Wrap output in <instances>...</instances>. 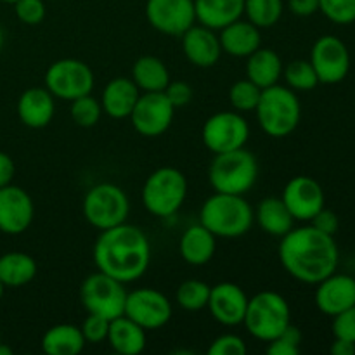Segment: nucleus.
<instances>
[{"mask_svg": "<svg viewBox=\"0 0 355 355\" xmlns=\"http://www.w3.org/2000/svg\"><path fill=\"white\" fill-rule=\"evenodd\" d=\"M2 45H3V31L2 28H0V49H2Z\"/></svg>", "mask_w": 355, "mask_h": 355, "instance_id": "obj_50", "label": "nucleus"}, {"mask_svg": "<svg viewBox=\"0 0 355 355\" xmlns=\"http://www.w3.org/2000/svg\"><path fill=\"white\" fill-rule=\"evenodd\" d=\"M173 114L175 107L172 106L165 92H144L139 96L128 118L141 135L159 137L172 125Z\"/></svg>", "mask_w": 355, "mask_h": 355, "instance_id": "obj_14", "label": "nucleus"}, {"mask_svg": "<svg viewBox=\"0 0 355 355\" xmlns=\"http://www.w3.org/2000/svg\"><path fill=\"white\" fill-rule=\"evenodd\" d=\"M163 92H165V96L168 97V101L175 110L187 106L193 101V89H191L189 83L182 82V80H177V82L170 80V83Z\"/></svg>", "mask_w": 355, "mask_h": 355, "instance_id": "obj_43", "label": "nucleus"}, {"mask_svg": "<svg viewBox=\"0 0 355 355\" xmlns=\"http://www.w3.org/2000/svg\"><path fill=\"white\" fill-rule=\"evenodd\" d=\"M243 324L253 338L269 343L291 324L288 300L277 291H260L248 298Z\"/></svg>", "mask_w": 355, "mask_h": 355, "instance_id": "obj_6", "label": "nucleus"}, {"mask_svg": "<svg viewBox=\"0 0 355 355\" xmlns=\"http://www.w3.org/2000/svg\"><path fill=\"white\" fill-rule=\"evenodd\" d=\"M255 113L260 127L269 137H288L300 123V99L290 87L276 83L262 90Z\"/></svg>", "mask_w": 355, "mask_h": 355, "instance_id": "obj_4", "label": "nucleus"}, {"mask_svg": "<svg viewBox=\"0 0 355 355\" xmlns=\"http://www.w3.org/2000/svg\"><path fill=\"white\" fill-rule=\"evenodd\" d=\"M331 354L333 355H354L355 354V343L349 342V340L335 338V342L331 343Z\"/></svg>", "mask_w": 355, "mask_h": 355, "instance_id": "obj_47", "label": "nucleus"}, {"mask_svg": "<svg viewBox=\"0 0 355 355\" xmlns=\"http://www.w3.org/2000/svg\"><path fill=\"white\" fill-rule=\"evenodd\" d=\"M127 293L123 283L97 270L83 281L80 300L89 314L103 315L107 321H113L123 315Z\"/></svg>", "mask_w": 355, "mask_h": 355, "instance_id": "obj_9", "label": "nucleus"}, {"mask_svg": "<svg viewBox=\"0 0 355 355\" xmlns=\"http://www.w3.org/2000/svg\"><path fill=\"white\" fill-rule=\"evenodd\" d=\"M94 71L80 59H59L45 71V89L62 101H75L92 94Z\"/></svg>", "mask_w": 355, "mask_h": 355, "instance_id": "obj_10", "label": "nucleus"}, {"mask_svg": "<svg viewBox=\"0 0 355 355\" xmlns=\"http://www.w3.org/2000/svg\"><path fill=\"white\" fill-rule=\"evenodd\" d=\"M311 225H314L318 231L324 232V234L335 236L336 232H338V227H340L338 215H336L335 211L322 208V210H319L318 214L311 218Z\"/></svg>", "mask_w": 355, "mask_h": 355, "instance_id": "obj_44", "label": "nucleus"}, {"mask_svg": "<svg viewBox=\"0 0 355 355\" xmlns=\"http://www.w3.org/2000/svg\"><path fill=\"white\" fill-rule=\"evenodd\" d=\"M94 262L97 270L120 283H134L144 276L151 262L148 236L127 222L101 231L94 245Z\"/></svg>", "mask_w": 355, "mask_h": 355, "instance_id": "obj_2", "label": "nucleus"}, {"mask_svg": "<svg viewBox=\"0 0 355 355\" xmlns=\"http://www.w3.org/2000/svg\"><path fill=\"white\" fill-rule=\"evenodd\" d=\"M208 179L215 193L245 196L259 179V162L245 148L220 153L211 162Z\"/></svg>", "mask_w": 355, "mask_h": 355, "instance_id": "obj_5", "label": "nucleus"}, {"mask_svg": "<svg viewBox=\"0 0 355 355\" xmlns=\"http://www.w3.org/2000/svg\"><path fill=\"white\" fill-rule=\"evenodd\" d=\"M69 114L71 120L75 121L78 127L90 128L101 120L103 114V107H101V101L92 97V94L78 97V99L71 101V107H69Z\"/></svg>", "mask_w": 355, "mask_h": 355, "instance_id": "obj_36", "label": "nucleus"}, {"mask_svg": "<svg viewBox=\"0 0 355 355\" xmlns=\"http://www.w3.org/2000/svg\"><path fill=\"white\" fill-rule=\"evenodd\" d=\"M196 21L211 30H222L245 14V0H194Z\"/></svg>", "mask_w": 355, "mask_h": 355, "instance_id": "obj_25", "label": "nucleus"}, {"mask_svg": "<svg viewBox=\"0 0 355 355\" xmlns=\"http://www.w3.org/2000/svg\"><path fill=\"white\" fill-rule=\"evenodd\" d=\"M311 64L314 66L319 83L335 85L343 82L350 71V52L343 40L333 35H322L311 51Z\"/></svg>", "mask_w": 355, "mask_h": 355, "instance_id": "obj_12", "label": "nucleus"}, {"mask_svg": "<svg viewBox=\"0 0 355 355\" xmlns=\"http://www.w3.org/2000/svg\"><path fill=\"white\" fill-rule=\"evenodd\" d=\"M3 290H6V284H3L2 281H0V298L3 297Z\"/></svg>", "mask_w": 355, "mask_h": 355, "instance_id": "obj_49", "label": "nucleus"}, {"mask_svg": "<svg viewBox=\"0 0 355 355\" xmlns=\"http://www.w3.org/2000/svg\"><path fill=\"white\" fill-rule=\"evenodd\" d=\"M106 340L114 352L121 355H139L146 349V329L123 314L110 321Z\"/></svg>", "mask_w": 355, "mask_h": 355, "instance_id": "obj_26", "label": "nucleus"}, {"mask_svg": "<svg viewBox=\"0 0 355 355\" xmlns=\"http://www.w3.org/2000/svg\"><path fill=\"white\" fill-rule=\"evenodd\" d=\"M130 78L142 92H163L170 83V71L156 55H142L132 66Z\"/></svg>", "mask_w": 355, "mask_h": 355, "instance_id": "obj_29", "label": "nucleus"}, {"mask_svg": "<svg viewBox=\"0 0 355 355\" xmlns=\"http://www.w3.org/2000/svg\"><path fill=\"white\" fill-rule=\"evenodd\" d=\"M302 345V331L297 326H288L279 336L270 340L267 345L269 355H298Z\"/></svg>", "mask_w": 355, "mask_h": 355, "instance_id": "obj_38", "label": "nucleus"}, {"mask_svg": "<svg viewBox=\"0 0 355 355\" xmlns=\"http://www.w3.org/2000/svg\"><path fill=\"white\" fill-rule=\"evenodd\" d=\"M16 16L28 26L40 24L45 17V3L42 0H16L12 3Z\"/></svg>", "mask_w": 355, "mask_h": 355, "instance_id": "obj_39", "label": "nucleus"}, {"mask_svg": "<svg viewBox=\"0 0 355 355\" xmlns=\"http://www.w3.org/2000/svg\"><path fill=\"white\" fill-rule=\"evenodd\" d=\"M281 200L295 220L311 222V218L324 208V191L312 177L297 175L284 186Z\"/></svg>", "mask_w": 355, "mask_h": 355, "instance_id": "obj_16", "label": "nucleus"}, {"mask_svg": "<svg viewBox=\"0 0 355 355\" xmlns=\"http://www.w3.org/2000/svg\"><path fill=\"white\" fill-rule=\"evenodd\" d=\"M248 297L245 290L234 283H218L210 288L208 311L211 318L224 326L243 324L246 314Z\"/></svg>", "mask_w": 355, "mask_h": 355, "instance_id": "obj_18", "label": "nucleus"}, {"mask_svg": "<svg viewBox=\"0 0 355 355\" xmlns=\"http://www.w3.org/2000/svg\"><path fill=\"white\" fill-rule=\"evenodd\" d=\"M333 335L355 343V305L333 318Z\"/></svg>", "mask_w": 355, "mask_h": 355, "instance_id": "obj_42", "label": "nucleus"}, {"mask_svg": "<svg viewBox=\"0 0 355 355\" xmlns=\"http://www.w3.org/2000/svg\"><path fill=\"white\" fill-rule=\"evenodd\" d=\"M82 329L75 324H55L45 331L42 350L47 355H76L85 349Z\"/></svg>", "mask_w": 355, "mask_h": 355, "instance_id": "obj_30", "label": "nucleus"}, {"mask_svg": "<svg viewBox=\"0 0 355 355\" xmlns=\"http://www.w3.org/2000/svg\"><path fill=\"white\" fill-rule=\"evenodd\" d=\"M288 7L298 17H309L319 10V0H288Z\"/></svg>", "mask_w": 355, "mask_h": 355, "instance_id": "obj_45", "label": "nucleus"}, {"mask_svg": "<svg viewBox=\"0 0 355 355\" xmlns=\"http://www.w3.org/2000/svg\"><path fill=\"white\" fill-rule=\"evenodd\" d=\"M2 2H6V3H14V2H16V0H2Z\"/></svg>", "mask_w": 355, "mask_h": 355, "instance_id": "obj_51", "label": "nucleus"}, {"mask_svg": "<svg viewBox=\"0 0 355 355\" xmlns=\"http://www.w3.org/2000/svg\"><path fill=\"white\" fill-rule=\"evenodd\" d=\"M222 52L232 58H248L262 45L260 28L250 23L248 19H236L231 24L224 26L218 35Z\"/></svg>", "mask_w": 355, "mask_h": 355, "instance_id": "obj_22", "label": "nucleus"}, {"mask_svg": "<svg viewBox=\"0 0 355 355\" xmlns=\"http://www.w3.org/2000/svg\"><path fill=\"white\" fill-rule=\"evenodd\" d=\"M80 329H82V335L87 343H103L107 338L110 321L106 318H103V315L89 314Z\"/></svg>", "mask_w": 355, "mask_h": 355, "instance_id": "obj_40", "label": "nucleus"}, {"mask_svg": "<svg viewBox=\"0 0 355 355\" xmlns=\"http://www.w3.org/2000/svg\"><path fill=\"white\" fill-rule=\"evenodd\" d=\"M35 215L33 200L19 186L0 187V231L3 234H23Z\"/></svg>", "mask_w": 355, "mask_h": 355, "instance_id": "obj_17", "label": "nucleus"}, {"mask_svg": "<svg viewBox=\"0 0 355 355\" xmlns=\"http://www.w3.org/2000/svg\"><path fill=\"white\" fill-rule=\"evenodd\" d=\"M16 166H14L12 158L7 153L0 151V187L12 184Z\"/></svg>", "mask_w": 355, "mask_h": 355, "instance_id": "obj_46", "label": "nucleus"}, {"mask_svg": "<svg viewBox=\"0 0 355 355\" xmlns=\"http://www.w3.org/2000/svg\"><path fill=\"white\" fill-rule=\"evenodd\" d=\"M179 252L184 262L189 266H207L217 252V236L203 224L191 225L180 236Z\"/></svg>", "mask_w": 355, "mask_h": 355, "instance_id": "obj_24", "label": "nucleus"}, {"mask_svg": "<svg viewBox=\"0 0 355 355\" xmlns=\"http://www.w3.org/2000/svg\"><path fill=\"white\" fill-rule=\"evenodd\" d=\"M319 10L335 24H352L355 21V0H319Z\"/></svg>", "mask_w": 355, "mask_h": 355, "instance_id": "obj_37", "label": "nucleus"}, {"mask_svg": "<svg viewBox=\"0 0 355 355\" xmlns=\"http://www.w3.org/2000/svg\"><path fill=\"white\" fill-rule=\"evenodd\" d=\"M246 343L241 336L238 335H222L211 342L208 354L210 355H245L246 354Z\"/></svg>", "mask_w": 355, "mask_h": 355, "instance_id": "obj_41", "label": "nucleus"}, {"mask_svg": "<svg viewBox=\"0 0 355 355\" xmlns=\"http://www.w3.org/2000/svg\"><path fill=\"white\" fill-rule=\"evenodd\" d=\"M203 142L214 155L245 148L250 139V125L238 111H220L205 121Z\"/></svg>", "mask_w": 355, "mask_h": 355, "instance_id": "obj_11", "label": "nucleus"}, {"mask_svg": "<svg viewBox=\"0 0 355 355\" xmlns=\"http://www.w3.org/2000/svg\"><path fill=\"white\" fill-rule=\"evenodd\" d=\"M260 96H262V89L252 82V80H238L232 83L229 89V101H231L232 107L238 113H250L255 111L257 104H259Z\"/></svg>", "mask_w": 355, "mask_h": 355, "instance_id": "obj_35", "label": "nucleus"}, {"mask_svg": "<svg viewBox=\"0 0 355 355\" xmlns=\"http://www.w3.org/2000/svg\"><path fill=\"white\" fill-rule=\"evenodd\" d=\"M55 113L54 96L44 87L24 90L17 101V116L21 123L30 128H44L52 121Z\"/></svg>", "mask_w": 355, "mask_h": 355, "instance_id": "obj_21", "label": "nucleus"}, {"mask_svg": "<svg viewBox=\"0 0 355 355\" xmlns=\"http://www.w3.org/2000/svg\"><path fill=\"white\" fill-rule=\"evenodd\" d=\"M139 96H141V90L135 85L134 80L123 78V76L113 78L104 87L103 96L99 99L103 113H106L110 118H114V120L128 118Z\"/></svg>", "mask_w": 355, "mask_h": 355, "instance_id": "obj_23", "label": "nucleus"}, {"mask_svg": "<svg viewBox=\"0 0 355 355\" xmlns=\"http://www.w3.org/2000/svg\"><path fill=\"white\" fill-rule=\"evenodd\" d=\"M257 224L260 225L266 234L274 238H283L284 234L293 229V215L286 208L281 198H266L259 203L257 210L253 211Z\"/></svg>", "mask_w": 355, "mask_h": 355, "instance_id": "obj_28", "label": "nucleus"}, {"mask_svg": "<svg viewBox=\"0 0 355 355\" xmlns=\"http://www.w3.org/2000/svg\"><path fill=\"white\" fill-rule=\"evenodd\" d=\"M253 220V208L238 194L215 193L205 201L200 211V224L217 238H241L252 229Z\"/></svg>", "mask_w": 355, "mask_h": 355, "instance_id": "obj_3", "label": "nucleus"}, {"mask_svg": "<svg viewBox=\"0 0 355 355\" xmlns=\"http://www.w3.org/2000/svg\"><path fill=\"white\" fill-rule=\"evenodd\" d=\"M210 288L207 283L200 279H187L177 288V304L184 309V311L196 312L201 311L208 305V298H210Z\"/></svg>", "mask_w": 355, "mask_h": 355, "instance_id": "obj_34", "label": "nucleus"}, {"mask_svg": "<svg viewBox=\"0 0 355 355\" xmlns=\"http://www.w3.org/2000/svg\"><path fill=\"white\" fill-rule=\"evenodd\" d=\"M0 355H12V349L0 343Z\"/></svg>", "mask_w": 355, "mask_h": 355, "instance_id": "obj_48", "label": "nucleus"}, {"mask_svg": "<svg viewBox=\"0 0 355 355\" xmlns=\"http://www.w3.org/2000/svg\"><path fill=\"white\" fill-rule=\"evenodd\" d=\"M37 262L23 252H10L0 257V281L6 286L19 288L31 283L37 276Z\"/></svg>", "mask_w": 355, "mask_h": 355, "instance_id": "obj_31", "label": "nucleus"}, {"mask_svg": "<svg viewBox=\"0 0 355 355\" xmlns=\"http://www.w3.org/2000/svg\"><path fill=\"white\" fill-rule=\"evenodd\" d=\"M283 0H245V16L257 28H270L283 16Z\"/></svg>", "mask_w": 355, "mask_h": 355, "instance_id": "obj_32", "label": "nucleus"}, {"mask_svg": "<svg viewBox=\"0 0 355 355\" xmlns=\"http://www.w3.org/2000/svg\"><path fill=\"white\" fill-rule=\"evenodd\" d=\"M187 196V179L173 166H162L146 179L141 200L155 217H172L182 208Z\"/></svg>", "mask_w": 355, "mask_h": 355, "instance_id": "obj_7", "label": "nucleus"}, {"mask_svg": "<svg viewBox=\"0 0 355 355\" xmlns=\"http://www.w3.org/2000/svg\"><path fill=\"white\" fill-rule=\"evenodd\" d=\"M283 78L286 82V87H290L295 92H307L319 85L314 66L305 59H295L286 68H283Z\"/></svg>", "mask_w": 355, "mask_h": 355, "instance_id": "obj_33", "label": "nucleus"}, {"mask_svg": "<svg viewBox=\"0 0 355 355\" xmlns=\"http://www.w3.org/2000/svg\"><path fill=\"white\" fill-rule=\"evenodd\" d=\"M315 305L322 314L335 318L355 305V277L347 274H329L318 283Z\"/></svg>", "mask_w": 355, "mask_h": 355, "instance_id": "obj_19", "label": "nucleus"}, {"mask_svg": "<svg viewBox=\"0 0 355 355\" xmlns=\"http://www.w3.org/2000/svg\"><path fill=\"white\" fill-rule=\"evenodd\" d=\"M279 260L291 277L305 284H318L336 272L340 252L335 236L324 234L314 225H304L281 238Z\"/></svg>", "mask_w": 355, "mask_h": 355, "instance_id": "obj_1", "label": "nucleus"}, {"mask_svg": "<svg viewBox=\"0 0 355 355\" xmlns=\"http://www.w3.org/2000/svg\"><path fill=\"white\" fill-rule=\"evenodd\" d=\"M83 217L99 231L127 222L130 201L121 187L111 182H101L90 187L83 198Z\"/></svg>", "mask_w": 355, "mask_h": 355, "instance_id": "obj_8", "label": "nucleus"}, {"mask_svg": "<svg viewBox=\"0 0 355 355\" xmlns=\"http://www.w3.org/2000/svg\"><path fill=\"white\" fill-rule=\"evenodd\" d=\"M123 314L142 326L146 331H155L170 321L172 304L162 291L153 288H139L127 293Z\"/></svg>", "mask_w": 355, "mask_h": 355, "instance_id": "obj_13", "label": "nucleus"}, {"mask_svg": "<svg viewBox=\"0 0 355 355\" xmlns=\"http://www.w3.org/2000/svg\"><path fill=\"white\" fill-rule=\"evenodd\" d=\"M146 17L159 33L180 37L196 23L194 0H148Z\"/></svg>", "mask_w": 355, "mask_h": 355, "instance_id": "obj_15", "label": "nucleus"}, {"mask_svg": "<svg viewBox=\"0 0 355 355\" xmlns=\"http://www.w3.org/2000/svg\"><path fill=\"white\" fill-rule=\"evenodd\" d=\"M180 37H182L184 55L191 64L198 68H211L224 54L218 35H215V30L203 24H193Z\"/></svg>", "mask_w": 355, "mask_h": 355, "instance_id": "obj_20", "label": "nucleus"}, {"mask_svg": "<svg viewBox=\"0 0 355 355\" xmlns=\"http://www.w3.org/2000/svg\"><path fill=\"white\" fill-rule=\"evenodd\" d=\"M283 61L272 49L259 47L246 58V78L252 80L260 89H267L279 83L283 76Z\"/></svg>", "mask_w": 355, "mask_h": 355, "instance_id": "obj_27", "label": "nucleus"}]
</instances>
